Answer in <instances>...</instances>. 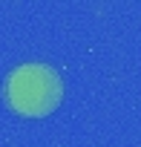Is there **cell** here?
I'll use <instances>...</instances> for the list:
<instances>
[{
	"mask_svg": "<svg viewBox=\"0 0 141 147\" xmlns=\"http://www.w3.org/2000/svg\"><path fill=\"white\" fill-rule=\"evenodd\" d=\"M3 98L17 115L43 118L55 113L63 101L60 72L49 63H17L3 81Z\"/></svg>",
	"mask_w": 141,
	"mask_h": 147,
	"instance_id": "1",
	"label": "cell"
}]
</instances>
